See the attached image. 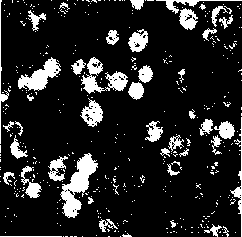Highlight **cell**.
Masks as SVG:
<instances>
[{
	"label": "cell",
	"instance_id": "obj_1",
	"mask_svg": "<svg viewBox=\"0 0 242 237\" xmlns=\"http://www.w3.org/2000/svg\"><path fill=\"white\" fill-rule=\"evenodd\" d=\"M213 24L218 27L226 28L232 22L233 16L231 10L224 6H219L215 8L212 14Z\"/></svg>",
	"mask_w": 242,
	"mask_h": 237
},
{
	"label": "cell",
	"instance_id": "obj_2",
	"mask_svg": "<svg viewBox=\"0 0 242 237\" xmlns=\"http://www.w3.org/2000/svg\"><path fill=\"white\" fill-rule=\"evenodd\" d=\"M103 113L99 105L97 102L93 101L83 108L82 115L87 123L92 125L98 124L102 120Z\"/></svg>",
	"mask_w": 242,
	"mask_h": 237
},
{
	"label": "cell",
	"instance_id": "obj_3",
	"mask_svg": "<svg viewBox=\"0 0 242 237\" xmlns=\"http://www.w3.org/2000/svg\"><path fill=\"white\" fill-rule=\"evenodd\" d=\"M148 40L147 32L145 30H139L134 33L130 37L129 45L133 51L140 52L145 49Z\"/></svg>",
	"mask_w": 242,
	"mask_h": 237
},
{
	"label": "cell",
	"instance_id": "obj_4",
	"mask_svg": "<svg viewBox=\"0 0 242 237\" xmlns=\"http://www.w3.org/2000/svg\"><path fill=\"white\" fill-rule=\"evenodd\" d=\"M179 20L184 28L190 30L195 27L198 20L196 15L192 11L188 8H184L180 12Z\"/></svg>",
	"mask_w": 242,
	"mask_h": 237
},
{
	"label": "cell",
	"instance_id": "obj_5",
	"mask_svg": "<svg viewBox=\"0 0 242 237\" xmlns=\"http://www.w3.org/2000/svg\"><path fill=\"white\" fill-rule=\"evenodd\" d=\"M47 81V75L43 71H35L29 81V85L31 88L41 89L45 87Z\"/></svg>",
	"mask_w": 242,
	"mask_h": 237
},
{
	"label": "cell",
	"instance_id": "obj_6",
	"mask_svg": "<svg viewBox=\"0 0 242 237\" xmlns=\"http://www.w3.org/2000/svg\"><path fill=\"white\" fill-rule=\"evenodd\" d=\"M126 75L120 72L114 73L109 78V82L112 88L116 91L123 90L127 84Z\"/></svg>",
	"mask_w": 242,
	"mask_h": 237
},
{
	"label": "cell",
	"instance_id": "obj_7",
	"mask_svg": "<svg viewBox=\"0 0 242 237\" xmlns=\"http://www.w3.org/2000/svg\"><path fill=\"white\" fill-rule=\"evenodd\" d=\"M64 165L62 162L57 160L53 161L50 164L49 176L52 180L60 181L63 177Z\"/></svg>",
	"mask_w": 242,
	"mask_h": 237
},
{
	"label": "cell",
	"instance_id": "obj_8",
	"mask_svg": "<svg viewBox=\"0 0 242 237\" xmlns=\"http://www.w3.org/2000/svg\"><path fill=\"white\" fill-rule=\"evenodd\" d=\"M190 140L188 139L179 137L175 143V150L179 155L186 156L188 153L190 146Z\"/></svg>",
	"mask_w": 242,
	"mask_h": 237
},
{
	"label": "cell",
	"instance_id": "obj_9",
	"mask_svg": "<svg viewBox=\"0 0 242 237\" xmlns=\"http://www.w3.org/2000/svg\"><path fill=\"white\" fill-rule=\"evenodd\" d=\"M235 132L234 127L228 122L222 123L218 128L219 134L223 139H230L234 135Z\"/></svg>",
	"mask_w": 242,
	"mask_h": 237
},
{
	"label": "cell",
	"instance_id": "obj_10",
	"mask_svg": "<svg viewBox=\"0 0 242 237\" xmlns=\"http://www.w3.org/2000/svg\"><path fill=\"white\" fill-rule=\"evenodd\" d=\"M11 153L16 158L26 157L27 155L26 146L22 143L17 140H14L10 146Z\"/></svg>",
	"mask_w": 242,
	"mask_h": 237
},
{
	"label": "cell",
	"instance_id": "obj_11",
	"mask_svg": "<svg viewBox=\"0 0 242 237\" xmlns=\"http://www.w3.org/2000/svg\"><path fill=\"white\" fill-rule=\"evenodd\" d=\"M144 92V89L143 85L137 82L132 83L128 90L130 96L135 100L142 98L143 96Z\"/></svg>",
	"mask_w": 242,
	"mask_h": 237
},
{
	"label": "cell",
	"instance_id": "obj_12",
	"mask_svg": "<svg viewBox=\"0 0 242 237\" xmlns=\"http://www.w3.org/2000/svg\"><path fill=\"white\" fill-rule=\"evenodd\" d=\"M6 131L11 136L18 138L23 132V127L19 123L13 122L10 123L5 128Z\"/></svg>",
	"mask_w": 242,
	"mask_h": 237
},
{
	"label": "cell",
	"instance_id": "obj_13",
	"mask_svg": "<svg viewBox=\"0 0 242 237\" xmlns=\"http://www.w3.org/2000/svg\"><path fill=\"white\" fill-rule=\"evenodd\" d=\"M83 81L84 89L88 93L101 90V88L97 85L95 79L91 76L85 77Z\"/></svg>",
	"mask_w": 242,
	"mask_h": 237
},
{
	"label": "cell",
	"instance_id": "obj_14",
	"mask_svg": "<svg viewBox=\"0 0 242 237\" xmlns=\"http://www.w3.org/2000/svg\"><path fill=\"white\" fill-rule=\"evenodd\" d=\"M87 68L90 74L97 75L102 72L103 65L98 59L93 57L91 58L88 62Z\"/></svg>",
	"mask_w": 242,
	"mask_h": 237
},
{
	"label": "cell",
	"instance_id": "obj_15",
	"mask_svg": "<svg viewBox=\"0 0 242 237\" xmlns=\"http://www.w3.org/2000/svg\"><path fill=\"white\" fill-rule=\"evenodd\" d=\"M211 144L213 152L216 155L222 154L225 149L224 143L216 136H214L212 138Z\"/></svg>",
	"mask_w": 242,
	"mask_h": 237
},
{
	"label": "cell",
	"instance_id": "obj_16",
	"mask_svg": "<svg viewBox=\"0 0 242 237\" xmlns=\"http://www.w3.org/2000/svg\"><path fill=\"white\" fill-rule=\"evenodd\" d=\"M23 182L25 183H31L35 177V173L33 168L30 166L24 168L20 173Z\"/></svg>",
	"mask_w": 242,
	"mask_h": 237
},
{
	"label": "cell",
	"instance_id": "obj_17",
	"mask_svg": "<svg viewBox=\"0 0 242 237\" xmlns=\"http://www.w3.org/2000/svg\"><path fill=\"white\" fill-rule=\"evenodd\" d=\"M140 80L144 83L149 82L153 77V71L149 66H144L139 69L138 72Z\"/></svg>",
	"mask_w": 242,
	"mask_h": 237
},
{
	"label": "cell",
	"instance_id": "obj_18",
	"mask_svg": "<svg viewBox=\"0 0 242 237\" xmlns=\"http://www.w3.org/2000/svg\"><path fill=\"white\" fill-rule=\"evenodd\" d=\"M213 128L212 122L210 120H204L201 125L199 130V133L203 137L207 138L211 134Z\"/></svg>",
	"mask_w": 242,
	"mask_h": 237
},
{
	"label": "cell",
	"instance_id": "obj_19",
	"mask_svg": "<svg viewBox=\"0 0 242 237\" xmlns=\"http://www.w3.org/2000/svg\"><path fill=\"white\" fill-rule=\"evenodd\" d=\"M186 1H167L166 5L168 8L175 13L180 12L184 9Z\"/></svg>",
	"mask_w": 242,
	"mask_h": 237
},
{
	"label": "cell",
	"instance_id": "obj_20",
	"mask_svg": "<svg viewBox=\"0 0 242 237\" xmlns=\"http://www.w3.org/2000/svg\"><path fill=\"white\" fill-rule=\"evenodd\" d=\"M41 192V187L38 183H31L26 190V193L30 197L35 198L38 197Z\"/></svg>",
	"mask_w": 242,
	"mask_h": 237
},
{
	"label": "cell",
	"instance_id": "obj_21",
	"mask_svg": "<svg viewBox=\"0 0 242 237\" xmlns=\"http://www.w3.org/2000/svg\"><path fill=\"white\" fill-rule=\"evenodd\" d=\"M46 69V73L47 75L54 77L57 76L59 73V66L57 63L53 62V64L50 63L47 64Z\"/></svg>",
	"mask_w": 242,
	"mask_h": 237
},
{
	"label": "cell",
	"instance_id": "obj_22",
	"mask_svg": "<svg viewBox=\"0 0 242 237\" xmlns=\"http://www.w3.org/2000/svg\"><path fill=\"white\" fill-rule=\"evenodd\" d=\"M203 38L208 42L212 43H216L219 38L216 31L212 29L206 30L203 34Z\"/></svg>",
	"mask_w": 242,
	"mask_h": 237
},
{
	"label": "cell",
	"instance_id": "obj_23",
	"mask_svg": "<svg viewBox=\"0 0 242 237\" xmlns=\"http://www.w3.org/2000/svg\"><path fill=\"white\" fill-rule=\"evenodd\" d=\"M119 39V36L118 33L114 30H110L107 34L106 38L107 42L111 45L115 44Z\"/></svg>",
	"mask_w": 242,
	"mask_h": 237
},
{
	"label": "cell",
	"instance_id": "obj_24",
	"mask_svg": "<svg viewBox=\"0 0 242 237\" xmlns=\"http://www.w3.org/2000/svg\"><path fill=\"white\" fill-rule=\"evenodd\" d=\"M85 66V63L82 59H79L74 63L72 66V69L76 75L81 73Z\"/></svg>",
	"mask_w": 242,
	"mask_h": 237
},
{
	"label": "cell",
	"instance_id": "obj_25",
	"mask_svg": "<svg viewBox=\"0 0 242 237\" xmlns=\"http://www.w3.org/2000/svg\"><path fill=\"white\" fill-rule=\"evenodd\" d=\"M5 183L8 185L12 186L15 184L16 179L14 174L10 172H6L3 176Z\"/></svg>",
	"mask_w": 242,
	"mask_h": 237
},
{
	"label": "cell",
	"instance_id": "obj_26",
	"mask_svg": "<svg viewBox=\"0 0 242 237\" xmlns=\"http://www.w3.org/2000/svg\"><path fill=\"white\" fill-rule=\"evenodd\" d=\"M167 227L172 228L171 229H176L180 225V222L177 218L173 217L167 219Z\"/></svg>",
	"mask_w": 242,
	"mask_h": 237
},
{
	"label": "cell",
	"instance_id": "obj_27",
	"mask_svg": "<svg viewBox=\"0 0 242 237\" xmlns=\"http://www.w3.org/2000/svg\"><path fill=\"white\" fill-rule=\"evenodd\" d=\"M143 0H134L131 1V6L136 9H140L144 3Z\"/></svg>",
	"mask_w": 242,
	"mask_h": 237
},
{
	"label": "cell",
	"instance_id": "obj_28",
	"mask_svg": "<svg viewBox=\"0 0 242 237\" xmlns=\"http://www.w3.org/2000/svg\"><path fill=\"white\" fill-rule=\"evenodd\" d=\"M193 193L195 196L200 197L203 193V189L200 186L196 187L194 190Z\"/></svg>",
	"mask_w": 242,
	"mask_h": 237
},
{
	"label": "cell",
	"instance_id": "obj_29",
	"mask_svg": "<svg viewBox=\"0 0 242 237\" xmlns=\"http://www.w3.org/2000/svg\"><path fill=\"white\" fill-rule=\"evenodd\" d=\"M219 163L216 161L214 162L213 163L210 164V165L208 166V168L209 171L212 172L213 171L216 172L217 170V166L219 164Z\"/></svg>",
	"mask_w": 242,
	"mask_h": 237
},
{
	"label": "cell",
	"instance_id": "obj_30",
	"mask_svg": "<svg viewBox=\"0 0 242 237\" xmlns=\"http://www.w3.org/2000/svg\"><path fill=\"white\" fill-rule=\"evenodd\" d=\"M15 189L16 192L15 193H16L17 194H18V195H23L24 190L22 187L21 186H18Z\"/></svg>",
	"mask_w": 242,
	"mask_h": 237
},
{
	"label": "cell",
	"instance_id": "obj_31",
	"mask_svg": "<svg viewBox=\"0 0 242 237\" xmlns=\"http://www.w3.org/2000/svg\"><path fill=\"white\" fill-rule=\"evenodd\" d=\"M189 2V4L190 6H193L194 5H195L197 2V1H189L188 2Z\"/></svg>",
	"mask_w": 242,
	"mask_h": 237
}]
</instances>
